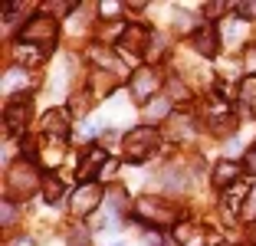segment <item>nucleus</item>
Instances as JSON below:
<instances>
[{
    "label": "nucleus",
    "instance_id": "obj_6",
    "mask_svg": "<svg viewBox=\"0 0 256 246\" xmlns=\"http://www.w3.org/2000/svg\"><path fill=\"white\" fill-rule=\"evenodd\" d=\"M26 122H30V96H14L4 105V128L7 134H16L26 128Z\"/></svg>",
    "mask_w": 256,
    "mask_h": 246
},
{
    "label": "nucleus",
    "instance_id": "obj_21",
    "mask_svg": "<svg viewBox=\"0 0 256 246\" xmlns=\"http://www.w3.org/2000/svg\"><path fill=\"white\" fill-rule=\"evenodd\" d=\"M246 168L256 174V148H250V154H246Z\"/></svg>",
    "mask_w": 256,
    "mask_h": 246
},
{
    "label": "nucleus",
    "instance_id": "obj_5",
    "mask_svg": "<svg viewBox=\"0 0 256 246\" xmlns=\"http://www.w3.org/2000/svg\"><path fill=\"white\" fill-rule=\"evenodd\" d=\"M151 43H154L151 26H144V23H125V26H122V40H118L122 52H128V56H144V52H151Z\"/></svg>",
    "mask_w": 256,
    "mask_h": 246
},
{
    "label": "nucleus",
    "instance_id": "obj_23",
    "mask_svg": "<svg viewBox=\"0 0 256 246\" xmlns=\"http://www.w3.org/2000/svg\"><path fill=\"white\" fill-rule=\"evenodd\" d=\"M14 246H36V243H33L30 236H16V243H14Z\"/></svg>",
    "mask_w": 256,
    "mask_h": 246
},
{
    "label": "nucleus",
    "instance_id": "obj_24",
    "mask_svg": "<svg viewBox=\"0 0 256 246\" xmlns=\"http://www.w3.org/2000/svg\"><path fill=\"white\" fill-rule=\"evenodd\" d=\"M115 246H125V243H115Z\"/></svg>",
    "mask_w": 256,
    "mask_h": 246
},
{
    "label": "nucleus",
    "instance_id": "obj_13",
    "mask_svg": "<svg viewBox=\"0 0 256 246\" xmlns=\"http://www.w3.org/2000/svg\"><path fill=\"white\" fill-rule=\"evenodd\" d=\"M158 86H161V79H158L154 69H138V72L132 76V92H135L138 98H148L151 92H158Z\"/></svg>",
    "mask_w": 256,
    "mask_h": 246
},
{
    "label": "nucleus",
    "instance_id": "obj_12",
    "mask_svg": "<svg viewBox=\"0 0 256 246\" xmlns=\"http://www.w3.org/2000/svg\"><path fill=\"white\" fill-rule=\"evenodd\" d=\"M250 197H253V187H250V180H236L234 187H226V190H224V197H220V207L230 210V214H236V210H240V204L250 200Z\"/></svg>",
    "mask_w": 256,
    "mask_h": 246
},
{
    "label": "nucleus",
    "instance_id": "obj_7",
    "mask_svg": "<svg viewBox=\"0 0 256 246\" xmlns=\"http://www.w3.org/2000/svg\"><path fill=\"white\" fill-rule=\"evenodd\" d=\"M102 200H106V190L89 180V184H79V187H76V190H72V200H69V204H72V210L79 216H89Z\"/></svg>",
    "mask_w": 256,
    "mask_h": 246
},
{
    "label": "nucleus",
    "instance_id": "obj_20",
    "mask_svg": "<svg viewBox=\"0 0 256 246\" xmlns=\"http://www.w3.org/2000/svg\"><path fill=\"white\" fill-rule=\"evenodd\" d=\"M10 220H14V204H4V226H10Z\"/></svg>",
    "mask_w": 256,
    "mask_h": 246
},
{
    "label": "nucleus",
    "instance_id": "obj_2",
    "mask_svg": "<svg viewBox=\"0 0 256 246\" xmlns=\"http://www.w3.org/2000/svg\"><path fill=\"white\" fill-rule=\"evenodd\" d=\"M56 33H60L56 20L43 14V16H33V20L23 23L16 43H26V46H36V50H46V52H50V46L56 43Z\"/></svg>",
    "mask_w": 256,
    "mask_h": 246
},
{
    "label": "nucleus",
    "instance_id": "obj_11",
    "mask_svg": "<svg viewBox=\"0 0 256 246\" xmlns=\"http://www.w3.org/2000/svg\"><path fill=\"white\" fill-rule=\"evenodd\" d=\"M106 164H108L106 148H89V151H86V161L79 164V180H82V184H89V178H92V174L98 178Z\"/></svg>",
    "mask_w": 256,
    "mask_h": 246
},
{
    "label": "nucleus",
    "instance_id": "obj_19",
    "mask_svg": "<svg viewBox=\"0 0 256 246\" xmlns=\"http://www.w3.org/2000/svg\"><path fill=\"white\" fill-rule=\"evenodd\" d=\"M224 10H226V4H207V7H204V14L217 16V14H224Z\"/></svg>",
    "mask_w": 256,
    "mask_h": 246
},
{
    "label": "nucleus",
    "instance_id": "obj_16",
    "mask_svg": "<svg viewBox=\"0 0 256 246\" xmlns=\"http://www.w3.org/2000/svg\"><path fill=\"white\" fill-rule=\"evenodd\" d=\"M168 89H171V96H174V98H184V102H188V98H190L188 86H184L181 79H168Z\"/></svg>",
    "mask_w": 256,
    "mask_h": 246
},
{
    "label": "nucleus",
    "instance_id": "obj_14",
    "mask_svg": "<svg viewBox=\"0 0 256 246\" xmlns=\"http://www.w3.org/2000/svg\"><path fill=\"white\" fill-rule=\"evenodd\" d=\"M207 125H210L217 134H226V132H234L236 118L230 115V108H226V112H210V115H207Z\"/></svg>",
    "mask_w": 256,
    "mask_h": 246
},
{
    "label": "nucleus",
    "instance_id": "obj_15",
    "mask_svg": "<svg viewBox=\"0 0 256 246\" xmlns=\"http://www.w3.org/2000/svg\"><path fill=\"white\" fill-rule=\"evenodd\" d=\"M62 190H66V187H62V180L56 178V174H50V178L43 180V197H46V204H60L62 200Z\"/></svg>",
    "mask_w": 256,
    "mask_h": 246
},
{
    "label": "nucleus",
    "instance_id": "obj_3",
    "mask_svg": "<svg viewBox=\"0 0 256 246\" xmlns=\"http://www.w3.org/2000/svg\"><path fill=\"white\" fill-rule=\"evenodd\" d=\"M36 187H40V174H36V168H33L30 161H16V164L7 168V197L26 200Z\"/></svg>",
    "mask_w": 256,
    "mask_h": 246
},
{
    "label": "nucleus",
    "instance_id": "obj_22",
    "mask_svg": "<svg viewBox=\"0 0 256 246\" xmlns=\"http://www.w3.org/2000/svg\"><path fill=\"white\" fill-rule=\"evenodd\" d=\"M98 10H102V14H108V16H112V14H118V4H102V7H98Z\"/></svg>",
    "mask_w": 256,
    "mask_h": 246
},
{
    "label": "nucleus",
    "instance_id": "obj_4",
    "mask_svg": "<svg viewBox=\"0 0 256 246\" xmlns=\"http://www.w3.org/2000/svg\"><path fill=\"white\" fill-rule=\"evenodd\" d=\"M154 144H158V132L154 128H132V132L122 138V148H125V158L132 164L144 161V158L154 151Z\"/></svg>",
    "mask_w": 256,
    "mask_h": 246
},
{
    "label": "nucleus",
    "instance_id": "obj_18",
    "mask_svg": "<svg viewBox=\"0 0 256 246\" xmlns=\"http://www.w3.org/2000/svg\"><path fill=\"white\" fill-rule=\"evenodd\" d=\"M236 14H240V16H246V20H253V16H256V4H236Z\"/></svg>",
    "mask_w": 256,
    "mask_h": 246
},
{
    "label": "nucleus",
    "instance_id": "obj_8",
    "mask_svg": "<svg viewBox=\"0 0 256 246\" xmlns=\"http://www.w3.org/2000/svg\"><path fill=\"white\" fill-rule=\"evenodd\" d=\"M72 118H69V108H50L43 115V134L46 138H56V142H66Z\"/></svg>",
    "mask_w": 256,
    "mask_h": 246
},
{
    "label": "nucleus",
    "instance_id": "obj_17",
    "mask_svg": "<svg viewBox=\"0 0 256 246\" xmlns=\"http://www.w3.org/2000/svg\"><path fill=\"white\" fill-rule=\"evenodd\" d=\"M168 112H171V108H168L164 98H158V105H148V118H164Z\"/></svg>",
    "mask_w": 256,
    "mask_h": 246
},
{
    "label": "nucleus",
    "instance_id": "obj_1",
    "mask_svg": "<svg viewBox=\"0 0 256 246\" xmlns=\"http://www.w3.org/2000/svg\"><path fill=\"white\" fill-rule=\"evenodd\" d=\"M178 216H181V210L174 207V204L161 200V197H142L138 207H135V220L151 224V226H161V230L174 226V224H178Z\"/></svg>",
    "mask_w": 256,
    "mask_h": 246
},
{
    "label": "nucleus",
    "instance_id": "obj_10",
    "mask_svg": "<svg viewBox=\"0 0 256 246\" xmlns=\"http://www.w3.org/2000/svg\"><path fill=\"white\" fill-rule=\"evenodd\" d=\"M243 174V164H236V161H230V158H224V161H217V168H214V184L220 187V190H226V187H234L236 180H243L240 178Z\"/></svg>",
    "mask_w": 256,
    "mask_h": 246
},
{
    "label": "nucleus",
    "instance_id": "obj_9",
    "mask_svg": "<svg viewBox=\"0 0 256 246\" xmlns=\"http://www.w3.org/2000/svg\"><path fill=\"white\" fill-rule=\"evenodd\" d=\"M190 43H194V50L200 52V56H217L220 52V33L214 23H200L194 33H190Z\"/></svg>",
    "mask_w": 256,
    "mask_h": 246
}]
</instances>
